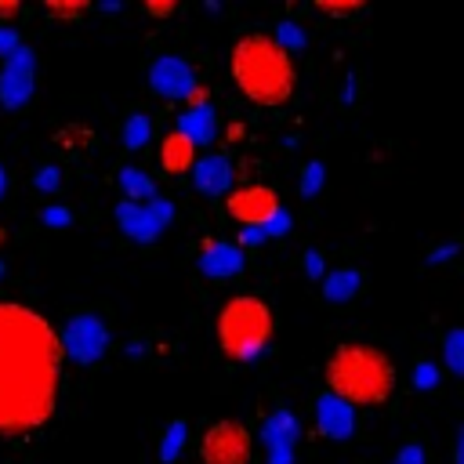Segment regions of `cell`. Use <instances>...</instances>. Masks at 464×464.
Wrapping results in <instances>:
<instances>
[{
	"label": "cell",
	"mask_w": 464,
	"mask_h": 464,
	"mask_svg": "<svg viewBox=\"0 0 464 464\" xmlns=\"http://www.w3.org/2000/svg\"><path fill=\"white\" fill-rule=\"evenodd\" d=\"M326 392L344 399L348 406H381L395 392V362L362 341L337 344L323 366Z\"/></svg>",
	"instance_id": "cell-3"
},
{
	"label": "cell",
	"mask_w": 464,
	"mask_h": 464,
	"mask_svg": "<svg viewBox=\"0 0 464 464\" xmlns=\"http://www.w3.org/2000/svg\"><path fill=\"white\" fill-rule=\"evenodd\" d=\"M228 72L239 87V94L261 109H276L294 98L297 87V69L290 51L265 33H246L232 44Z\"/></svg>",
	"instance_id": "cell-2"
},
{
	"label": "cell",
	"mask_w": 464,
	"mask_h": 464,
	"mask_svg": "<svg viewBox=\"0 0 464 464\" xmlns=\"http://www.w3.org/2000/svg\"><path fill=\"white\" fill-rule=\"evenodd\" d=\"M442 359H446L450 373L464 377V326L446 334V341H442Z\"/></svg>",
	"instance_id": "cell-19"
},
{
	"label": "cell",
	"mask_w": 464,
	"mask_h": 464,
	"mask_svg": "<svg viewBox=\"0 0 464 464\" xmlns=\"http://www.w3.org/2000/svg\"><path fill=\"white\" fill-rule=\"evenodd\" d=\"M62 348L72 362H98L109 348V326L94 312H76L62 326Z\"/></svg>",
	"instance_id": "cell-6"
},
{
	"label": "cell",
	"mask_w": 464,
	"mask_h": 464,
	"mask_svg": "<svg viewBox=\"0 0 464 464\" xmlns=\"http://www.w3.org/2000/svg\"><path fill=\"white\" fill-rule=\"evenodd\" d=\"M47 221H51V225H65L69 214H65V210H47Z\"/></svg>",
	"instance_id": "cell-30"
},
{
	"label": "cell",
	"mask_w": 464,
	"mask_h": 464,
	"mask_svg": "<svg viewBox=\"0 0 464 464\" xmlns=\"http://www.w3.org/2000/svg\"><path fill=\"white\" fill-rule=\"evenodd\" d=\"M276 40L290 51V47H297V44H301V33H297V25H290V22H286V25H279V36H276Z\"/></svg>",
	"instance_id": "cell-26"
},
{
	"label": "cell",
	"mask_w": 464,
	"mask_h": 464,
	"mask_svg": "<svg viewBox=\"0 0 464 464\" xmlns=\"http://www.w3.org/2000/svg\"><path fill=\"white\" fill-rule=\"evenodd\" d=\"M413 384H417V388H431V384H435V366L420 362V366H417V373H413Z\"/></svg>",
	"instance_id": "cell-27"
},
{
	"label": "cell",
	"mask_w": 464,
	"mask_h": 464,
	"mask_svg": "<svg viewBox=\"0 0 464 464\" xmlns=\"http://www.w3.org/2000/svg\"><path fill=\"white\" fill-rule=\"evenodd\" d=\"M120 188H123V199H130V203H152L156 199V185L138 167H123L120 170Z\"/></svg>",
	"instance_id": "cell-18"
},
{
	"label": "cell",
	"mask_w": 464,
	"mask_h": 464,
	"mask_svg": "<svg viewBox=\"0 0 464 464\" xmlns=\"http://www.w3.org/2000/svg\"><path fill=\"white\" fill-rule=\"evenodd\" d=\"M33 94V51H14L7 62H4V72H0V102L7 109H18L25 105Z\"/></svg>",
	"instance_id": "cell-10"
},
{
	"label": "cell",
	"mask_w": 464,
	"mask_h": 464,
	"mask_svg": "<svg viewBox=\"0 0 464 464\" xmlns=\"http://www.w3.org/2000/svg\"><path fill=\"white\" fill-rule=\"evenodd\" d=\"M308 272H312V276H319V272H323V261H319V254H308Z\"/></svg>",
	"instance_id": "cell-32"
},
{
	"label": "cell",
	"mask_w": 464,
	"mask_h": 464,
	"mask_svg": "<svg viewBox=\"0 0 464 464\" xmlns=\"http://www.w3.org/2000/svg\"><path fill=\"white\" fill-rule=\"evenodd\" d=\"M225 210H228V218H236L239 225H246V228H261V232L283 214L279 196H276V188H268V185H246V188H236V192L225 199Z\"/></svg>",
	"instance_id": "cell-7"
},
{
	"label": "cell",
	"mask_w": 464,
	"mask_h": 464,
	"mask_svg": "<svg viewBox=\"0 0 464 464\" xmlns=\"http://www.w3.org/2000/svg\"><path fill=\"white\" fill-rule=\"evenodd\" d=\"M36 185H40V188H54V185H58V174H54V170L47 167V170H40V178H36Z\"/></svg>",
	"instance_id": "cell-29"
},
{
	"label": "cell",
	"mask_w": 464,
	"mask_h": 464,
	"mask_svg": "<svg viewBox=\"0 0 464 464\" xmlns=\"http://www.w3.org/2000/svg\"><path fill=\"white\" fill-rule=\"evenodd\" d=\"M174 11H178V4H145V14H152V18H167Z\"/></svg>",
	"instance_id": "cell-28"
},
{
	"label": "cell",
	"mask_w": 464,
	"mask_h": 464,
	"mask_svg": "<svg viewBox=\"0 0 464 464\" xmlns=\"http://www.w3.org/2000/svg\"><path fill=\"white\" fill-rule=\"evenodd\" d=\"M123 141H127V149H141V145L149 141V120H145L141 112H130V116H127V123H123Z\"/></svg>",
	"instance_id": "cell-20"
},
{
	"label": "cell",
	"mask_w": 464,
	"mask_h": 464,
	"mask_svg": "<svg viewBox=\"0 0 464 464\" xmlns=\"http://www.w3.org/2000/svg\"><path fill=\"white\" fill-rule=\"evenodd\" d=\"M192 181H196L199 192L221 196V192H228V185H232V163H228L221 152H210V156H203V160L196 163Z\"/></svg>",
	"instance_id": "cell-14"
},
{
	"label": "cell",
	"mask_w": 464,
	"mask_h": 464,
	"mask_svg": "<svg viewBox=\"0 0 464 464\" xmlns=\"http://www.w3.org/2000/svg\"><path fill=\"white\" fill-rule=\"evenodd\" d=\"M178 130H181L185 138H192L196 145H210V141H214V112H210V105H207V109H188V112L178 120Z\"/></svg>",
	"instance_id": "cell-16"
},
{
	"label": "cell",
	"mask_w": 464,
	"mask_h": 464,
	"mask_svg": "<svg viewBox=\"0 0 464 464\" xmlns=\"http://www.w3.org/2000/svg\"><path fill=\"white\" fill-rule=\"evenodd\" d=\"M362 290V276L355 272V268H337L334 276H326V283H323V297L326 301H352L355 294Z\"/></svg>",
	"instance_id": "cell-17"
},
{
	"label": "cell",
	"mask_w": 464,
	"mask_h": 464,
	"mask_svg": "<svg viewBox=\"0 0 464 464\" xmlns=\"http://www.w3.org/2000/svg\"><path fill=\"white\" fill-rule=\"evenodd\" d=\"M395 464H428V450L420 442H406L395 457Z\"/></svg>",
	"instance_id": "cell-24"
},
{
	"label": "cell",
	"mask_w": 464,
	"mask_h": 464,
	"mask_svg": "<svg viewBox=\"0 0 464 464\" xmlns=\"http://www.w3.org/2000/svg\"><path fill=\"white\" fill-rule=\"evenodd\" d=\"M167 221H170L167 199H152V203H130V199H123V203H116V225H120L130 239L152 243Z\"/></svg>",
	"instance_id": "cell-8"
},
{
	"label": "cell",
	"mask_w": 464,
	"mask_h": 464,
	"mask_svg": "<svg viewBox=\"0 0 464 464\" xmlns=\"http://www.w3.org/2000/svg\"><path fill=\"white\" fill-rule=\"evenodd\" d=\"M457 464H464V428H460V439H457Z\"/></svg>",
	"instance_id": "cell-33"
},
{
	"label": "cell",
	"mask_w": 464,
	"mask_h": 464,
	"mask_svg": "<svg viewBox=\"0 0 464 464\" xmlns=\"http://www.w3.org/2000/svg\"><path fill=\"white\" fill-rule=\"evenodd\" d=\"M0 243H4V228H0Z\"/></svg>",
	"instance_id": "cell-35"
},
{
	"label": "cell",
	"mask_w": 464,
	"mask_h": 464,
	"mask_svg": "<svg viewBox=\"0 0 464 464\" xmlns=\"http://www.w3.org/2000/svg\"><path fill=\"white\" fill-rule=\"evenodd\" d=\"M14 14H22L18 4H0V18H14Z\"/></svg>",
	"instance_id": "cell-31"
},
{
	"label": "cell",
	"mask_w": 464,
	"mask_h": 464,
	"mask_svg": "<svg viewBox=\"0 0 464 464\" xmlns=\"http://www.w3.org/2000/svg\"><path fill=\"white\" fill-rule=\"evenodd\" d=\"M319 185H323V167H319V163H308V167H304V181H301V192H304V196H312Z\"/></svg>",
	"instance_id": "cell-25"
},
{
	"label": "cell",
	"mask_w": 464,
	"mask_h": 464,
	"mask_svg": "<svg viewBox=\"0 0 464 464\" xmlns=\"http://www.w3.org/2000/svg\"><path fill=\"white\" fill-rule=\"evenodd\" d=\"M65 348L29 304L0 301V435H25L51 420Z\"/></svg>",
	"instance_id": "cell-1"
},
{
	"label": "cell",
	"mask_w": 464,
	"mask_h": 464,
	"mask_svg": "<svg viewBox=\"0 0 464 464\" xmlns=\"http://www.w3.org/2000/svg\"><path fill=\"white\" fill-rule=\"evenodd\" d=\"M44 11L47 14H58V18H80V14L91 11V4H58V0H47Z\"/></svg>",
	"instance_id": "cell-22"
},
{
	"label": "cell",
	"mask_w": 464,
	"mask_h": 464,
	"mask_svg": "<svg viewBox=\"0 0 464 464\" xmlns=\"http://www.w3.org/2000/svg\"><path fill=\"white\" fill-rule=\"evenodd\" d=\"M276 334V315L265 297L257 294H236L218 312V344L225 359L250 362L257 359Z\"/></svg>",
	"instance_id": "cell-4"
},
{
	"label": "cell",
	"mask_w": 464,
	"mask_h": 464,
	"mask_svg": "<svg viewBox=\"0 0 464 464\" xmlns=\"http://www.w3.org/2000/svg\"><path fill=\"white\" fill-rule=\"evenodd\" d=\"M149 87L160 98H188L199 83L192 76V65L181 54H156L149 65Z\"/></svg>",
	"instance_id": "cell-9"
},
{
	"label": "cell",
	"mask_w": 464,
	"mask_h": 464,
	"mask_svg": "<svg viewBox=\"0 0 464 464\" xmlns=\"http://www.w3.org/2000/svg\"><path fill=\"white\" fill-rule=\"evenodd\" d=\"M181 446H185V420H174V424L167 428V435H163V446H160L163 464H170V460L181 453Z\"/></svg>",
	"instance_id": "cell-21"
},
{
	"label": "cell",
	"mask_w": 464,
	"mask_h": 464,
	"mask_svg": "<svg viewBox=\"0 0 464 464\" xmlns=\"http://www.w3.org/2000/svg\"><path fill=\"white\" fill-rule=\"evenodd\" d=\"M261 435H265V446H268V460H272V464H290V460H294L297 420H294L286 410H276V413L265 420Z\"/></svg>",
	"instance_id": "cell-13"
},
{
	"label": "cell",
	"mask_w": 464,
	"mask_h": 464,
	"mask_svg": "<svg viewBox=\"0 0 464 464\" xmlns=\"http://www.w3.org/2000/svg\"><path fill=\"white\" fill-rule=\"evenodd\" d=\"M250 457H254V435L246 424L221 417L203 428V435H199L203 464H250Z\"/></svg>",
	"instance_id": "cell-5"
},
{
	"label": "cell",
	"mask_w": 464,
	"mask_h": 464,
	"mask_svg": "<svg viewBox=\"0 0 464 464\" xmlns=\"http://www.w3.org/2000/svg\"><path fill=\"white\" fill-rule=\"evenodd\" d=\"M160 163L170 170V174H181V170H196V141L185 138L178 127L163 138L160 145Z\"/></svg>",
	"instance_id": "cell-15"
},
{
	"label": "cell",
	"mask_w": 464,
	"mask_h": 464,
	"mask_svg": "<svg viewBox=\"0 0 464 464\" xmlns=\"http://www.w3.org/2000/svg\"><path fill=\"white\" fill-rule=\"evenodd\" d=\"M319 14H334V18H352V14H362L366 7L362 4H315Z\"/></svg>",
	"instance_id": "cell-23"
},
{
	"label": "cell",
	"mask_w": 464,
	"mask_h": 464,
	"mask_svg": "<svg viewBox=\"0 0 464 464\" xmlns=\"http://www.w3.org/2000/svg\"><path fill=\"white\" fill-rule=\"evenodd\" d=\"M4 188H7V170H4V163H0V196H4Z\"/></svg>",
	"instance_id": "cell-34"
},
{
	"label": "cell",
	"mask_w": 464,
	"mask_h": 464,
	"mask_svg": "<svg viewBox=\"0 0 464 464\" xmlns=\"http://www.w3.org/2000/svg\"><path fill=\"white\" fill-rule=\"evenodd\" d=\"M0 276H4V261H0Z\"/></svg>",
	"instance_id": "cell-36"
},
{
	"label": "cell",
	"mask_w": 464,
	"mask_h": 464,
	"mask_svg": "<svg viewBox=\"0 0 464 464\" xmlns=\"http://www.w3.org/2000/svg\"><path fill=\"white\" fill-rule=\"evenodd\" d=\"M196 265L210 279H232V276L243 272V250L232 246V243H225V239H207Z\"/></svg>",
	"instance_id": "cell-12"
},
{
	"label": "cell",
	"mask_w": 464,
	"mask_h": 464,
	"mask_svg": "<svg viewBox=\"0 0 464 464\" xmlns=\"http://www.w3.org/2000/svg\"><path fill=\"white\" fill-rule=\"evenodd\" d=\"M312 413H315L319 435H326V439H348L352 428H355V406H348L344 399H337V395H330V392L315 395Z\"/></svg>",
	"instance_id": "cell-11"
}]
</instances>
